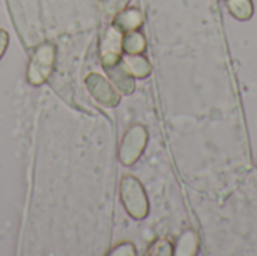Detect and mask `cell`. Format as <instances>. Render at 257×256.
<instances>
[{"label": "cell", "mask_w": 257, "mask_h": 256, "mask_svg": "<svg viewBox=\"0 0 257 256\" xmlns=\"http://www.w3.org/2000/svg\"><path fill=\"white\" fill-rule=\"evenodd\" d=\"M56 45L51 42H42L32 51L26 72L32 86H41L50 78L56 65Z\"/></svg>", "instance_id": "6da1fadb"}, {"label": "cell", "mask_w": 257, "mask_h": 256, "mask_svg": "<svg viewBox=\"0 0 257 256\" xmlns=\"http://www.w3.org/2000/svg\"><path fill=\"white\" fill-rule=\"evenodd\" d=\"M119 195L126 213L133 219L136 220L146 219L149 213V201L143 184L136 177L126 175L120 180Z\"/></svg>", "instance_id": "7a4b0ae2"}, {"label": "cell", "mask_w": 257, "mask_h": 256, "mask_svg": "<svg viewBox=\"0 0 257 256\" xmlns=\"http://www.w3.org/2000/svg\"><path fill=\"white\" fill-rule=\"evenodd\" d=\"M148 145V130L143 125H133L126 130L119 145V161L123 166H133L143 154Z\"/></svg>", "instance_id": "3957f363"}, {"label": "cell", "mask_w": 257, "mask_h": 256, "mask_svg": "<svg viewBox=\"0 0 257 256\" xmlns=\"http://www.w3.org/2000/svg\"><path fill=\"white\" fill-rule=\"evenodd\" d=\"M86 88L90 95L105 107H116L120 101V94L114 86L98 72H89L84 78Z\"/></svg>", "instance_id": "277c9868"}, {"label": "cell", "mask_w": 257, "mask_h": 256, "mask_svg": "<svg viewBox=\"0 0 257 256\" xmlns=\"http://www.w3.org/2000/svg\"><path fill=\"white\" fill-rule=\"evenodd\" d=\"M122 38H123V32H120L113 24L105 30L102 41H101V48H99L102 66H110V65L120 62L122 51H123Z\"/></svg>", "instance_id": "5b68a950"}, {"label": "cell", "mask_w": 257, "mask_h": 256, "mask_svg": "<svg viewBox=\"0 0 257 256\" xmlns=\"http://www.w3.org/2000/svg\"><path fill=\"white\" fill-rule=\"evenodd\" d=\"M104 69H105V72L108 74V78L117 88L119 92H122L125 95H130V94L134 92L136 80L130 74V71L122 65V62H117L114 65H110V66H104Z\"/></svg>", "instance_id": "8992f818"}, {"label": "cell", "mask_w": 257, "mask_h": 256, "mask_svg": "<svg viewBox=\"0 0 257 256\" xmlns=\"http://www.w3.org/2000/svg\"><path fill=\"white\" fill-rule=\"evenodd\" d=\"M143 14L137 8H125L116 15H113V26L120 32L126 33L131 30H139L143 24Z\"/></svg>", "instance_id": "52a82bcc"}, {"label": "cell", "mask_w": 257, "mask_h": 256, "mask_svg": "<svg viewBox=\"0 0 257 256\" xmlns=\"http://www.w3.org/2000/svg\"><path fill=\"white\" fill-rule=\"evenodd\" d=\"M120 62L134 78H146L152 72L149 60L142 54H125L120 57Z\"/></svg>", "instance_id": "ba28073f"}, {"label": "cell", "mask_w": 257, "mask_h": 256, "mask_svg": "<svg viewBox=\"0 0 257 256\" xmlns=\"http://www.w3.org/2000/svg\"><path fill=\"white\" fill-rule=\"evenodd\" d=\"M122 48L126 54H142L146 50V38L139 30H131L123 33Z\"/></svg>", "instance_id": "9c48e42d"}, {"label": "cell", "mask_w": 257, "mask_h": 256, "mask_svg": "<svg viewBox=\"0 0 257 256\" xmlns=\"http://www.w3.org/2000/svg\"><path fill=\"white\" fill-rule=\"evenodd\" d=\"M229 12L239 21H247L253 17L254 6L251 0H226Z\"/></svg>", "instance_id": "30bf717a"}, {"label": "cell", "mask_w": 257, "mask_h": 256, "mask_svg": "<svg viewBox=\"0 0 257 256\" xmlns=\"http://www.w3.org/2000/svg\"><path fill=\"white\" fill-rule=\"evenodd\" d=\"M197 249H199V238H197V235L193 231H187L179 238V241L176 244L175 253L179 256H193L197 253Z\"/></svg>", "instance_id": "8fae6325"}, {"label": "cell", "mask_w": 257, "mask_h": 256, "mask_svg": "<svg viewBox=\"0 0 257 256\" xmlns=\"http://www.w3.org/2000/svg\"><path fill=\"white\" fill-rule=\"evenodd\" d=\"M175 253L173 250V246L170 241L164 240V238H160L157 241H154L149 247V250L146 252V255L151 256H170Z\"/></svg>", "instance_id": "7c38bea8"}, {"label": "cell", "mask_w": 257, "mask_h": 256, "mask_svg": "<svg viewBox=\"0 0 257 256\" xmlns=\"http://www.w3.org/2000/svg\"><path fill=\"white\" fill-rule=\"evenodd\" d=\"M131 0H102V8L108 15H116L128 6Z\"/></svg>", "instance_id": "4fadbf2b"}, {"label": "cell", "mask_w": 257, "mask_h": 256, "mask_svg": "<svg viewBox=\"0 0 257 256\" xmlns=\"http://www.w3.org/2000/svg\"><path fill=\"white\" fill-rule=\"evenodd\" d=\"M136 252V246L133 243H120L117 246H114L107 255L110 256H134Z\"/></svg>", "instance_id": "5bb4252c"}, {"label": "cell", "mask_w": 257, "mask_h": 256, "mask_svg": "<svg viewBox=\"0 0 257 256\" xmlns=\"http://www.w3.org/2000/svg\"><path fill=\"white\" fill-rule=\"evenodd\" d=\"M8 44H9V33L5 29H0V59L5 54V51L8 48Z\"/></svg>", "instance_id": "9a60e30c"}]
</instances>
